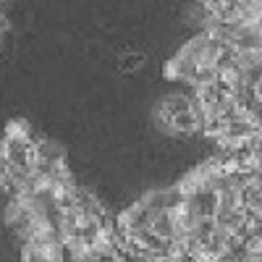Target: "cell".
<instances>
[{
	"label": "cell",
	"instance_id": "6da1fadb",
	"mask_svg": "<svg viewBox=\"0 0 262 262\" xmlns=\"http://www.w3.org/2000/svg\"><path fill=\"white\" fill-rule=\"evenodd\" d=\"M34 155H37V165L39 168H55L60 163H66V149L55 142L48 139H39L34 147Z\"/></svg>",
	"mask_w": 262,
	"mask_h": 262
},
{
	"label": "cell",
	"instance_id": "7a4b0ae2",
	"mask_svg": "<svg viewBox=\"0 0 262 262\" xmlns=\"http://www.w3.org/2000/svg\"><path fill=\"white\" fill-rule=\"evenodd\" d=\"M21 262H45V257H42L37 244L27 242V244H21Z\"/></svg>",
	"mask_w": 262,
	"mask_h": 262
}]
</instances>
